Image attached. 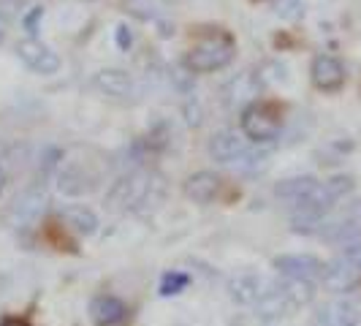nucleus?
<instances>
[{
	"label": "nucleus",
	"instance_id": "nucleus-1",
	"mask_svg": "<svg viewBox=\"0 0 361 326\" xmlns=\"http://www.w3.org/2000/svg\"><path fill=\"white\" fill-rule=\"evenodd\" d=\"M163 199V177L158 171H130L114 182L106 193V207L111 212H142L158 207Z\"/></svg>",
	"mask_w": 361,
	"mask_h": 326
},
{
	"label": "nucleus",
	"instance_id": "nucleus-2",
	"mask_svg": "<svg viewBox=\"0 0 361 326\" xmlns=\"http://www.w3.org/2000/svg\"><path fill=\"white\" fill-rule=\"evenodd\" d=\"M236 54V41L231 33L226 30H212L209 36H204L188 52L185 57V66L190 68V73H212L226 68Z\"/></svg>",
	"mask_w": 361,
	"mask_h": 326
},
{
	"label": "nucleus",
	"instance_id": "nucleus-3",
	"mask_svg": "<svg viewBox=\"0 0 361 326\" xmlns=\"http://www.w3.org/2000/svg\"><path fill=\"white\" fill-rule=\"evenodd\" d=\"M242 133L255 142V145H269L280 139V131H283V120H280V111L269 104H261L255 101L250 107L242 109Z\"/></svg>",
	"mask_w": 361,
	"mask_h": 326
},
{
	"label": "nucleus",
	"instance_id": "nucleus-4",
	"mask_svg": "<svg viewBox=\"0 0 361 326\" xmlns=\"http://www.w3.org/2000/svg\"><path fill=\"white\" fill-rule=\"evenodd\" d=\"M310 79L321 92H337L345 85V66L334 54H315L310 66Z\"/></svg>",
	"mask_w": 361,
	"mask_h": 326
},
{
	"label": "nucleus",
	"instance_id": "nucleus-5",
	"mask_svg": "<svg viewBox=\"0 0 361 326\" xmlns=\"http://www.w3.org/2000/svg\"><path fill=\"white\" fill-rule=\"evenodd\" d=\"M17 54L30 71L41 73V76H52V73L60 71V57H57L47 44H41L38 38H25V41H19Z\"/></svg>",
	"mask_w": 361,
	"mask_h": 326
},
{
	"label": "nucleus",
	"instance_id": "nucleus-6",
	"mask_svg": "<svg viewBox=\"0 0 361 326\" xmlns=\"http://www.w3.org/2000/svg\"><path fill=\"white\" fill-rule=\"evenodd\" d=\"M321 280H324V286L331 294H348V291H353L359 286L361 280V272L348 261V258H334V261H329L324 264V272H321Z\"/></svg>",
	"mask_w": 361,
	"mask_h": 326
},
{
	"label": "nucleus",
	"instance_id": "nucleus-7",
	"mask_svg": "<svg viewBox=\"0 0 361 326\" xmlns=\"http://www.w3.org/2000/svg\"><path fill=\"white\" fill-rule=\"evenodd\" d=\"M253 308H255V318L269 324V321H280V318L290 315L296 310V305L290 302V296L286 294L283 283H280V286H269V291L255 302Z\"/></svg>",
	"mask_w": 361,
	"mask_h": 326
},
{
	"label": "nucleus",
	"instance_id": "nucleus-8",
	"mask_svg": "<svg viewBox=\"0 0 361 326\" xmlns=\"http://www.w3.org/2000/svg\"><path fill=\"white\" fill-rule=\"evenodd\" d=\"M274 270L280 272L283 277H299V280H312L321 277L324 272V261L318 255H277L274 258Z\"/></svg>",
	"mask_w": 361,
	"mask_h": 326
},
{
	"label": "nucleus",
	"instance_id": "nucleus-9",
	"mask_svg": "<svg viewBox=\"0 0 361 326\" xmlns=\"http://www.w3.org/2000/svg\"><path fill=\"white\" fill-rule=\"evenodd\" d=\"M247 152V142L236 131H217L209 139V155L217 163H234Z\"/></svg>",
	"mask_w": 361,
	"mask_h": 326
},
{
	"label": "nucleus",
	"instance_id": "nucleus-10",
	"mask_svg": "<svg viewBox=\"0 0 361 326\" xmlns=\"http://www.w3.org/2000/svg\"><path fill=\"white\" fill-rule=\"evenodd\" d=\"M90 315L95 326H126L130 313H128V305L117 296H98L92 299Z\"/></svg>",
	"mask_w": 361,
	"mask_h": 326
},
{
	"label": "nucleus",
	"instance_id": "nucleus-11",
	"mask_svg": "<svg viewBox=\"0 0 361 326\" xmlns=\"http://www.w3.org/2000/svg\"><path fill=\"white\" fill-rule=\"evenodd\" d=\"M269 286L271 283H267L258 274H236L228 280V294L236 305H255L269 291Z\"/></svg>",
	"mask_w": 361,
	"mask_h": 326
},
{
	"label": "nucleus",
	"instance_id": "nucleus-12",
	"mask_svg": "<svg viewBox=\"0 0 361 326\" xmlns=\"http://www.w3.org/2000/svg\"><path fill=\"white\" fill-rule=\"evenodd\" d=\"M258 90H261V82H258L250 71H245V73H239V76H234V79L226 85L223 95H226V104H228V107L245 109L258 101Z\"/></svg>",
	"mask_w": 361,
	"mask_h": 326
},
{
	"label": "nucleus",
	"instance_id": "nucleus-13",
	"mask_svg": "<svg viewBox=\"0 0 361 326\" xmlns=\"http://www.w3.org/2000/svg\"><path fill=\"white\" fill-rule=\"evenodd\" d=\"M92 82L109 98H128L133 92V76L123 68H101L92 76Z\"/></svg>",
	"mask_w": 361,
	"mask_h": 326
},
{
	"label": "nucleus",
	"instance_id": "nucleus-14",
	"mask_svg": "<svg viewBox=\"0 0 361 326\" xmlns=\"http://www.w3.org/2000/svg\"><path fill=\"white\" fill-rule=\"evenodd\" d=\"M318 185H321V182L315 180V177H310V174H305V177H288V180L277 182L274 196L296 210L302 201H307L310 196H312V191H315Z\"/></svg>",
	"mask_w": 361,
	"mask_h": 326
},
{
	"label": "nucleus",
	"instance_id": "nucleus-15",
	"mask_svg": "<svg viewBox=\"0 0 361 326\" xmlns=\"http://www.w3.org/2000/svg\"><path fill=\"white\" fill-rule=\"evenodd\" d=\"M220 193V177L215 171H196L185 180V196L196 204H209Z\"/></svg>",
	"mask_w": 361,
	"mask_h": 326
},
{
	"label": "nucleus",
	"instance_id": "nucleus-16",
	"mask_svg": "<svg viewBox=\"0 0 361 326\" xmlns=\"http://www.w3.org/2000/svg\"><path fill=\"white\" fill-rule=\"evenodd\" d=\"M324 326H359V308L350 299H337L324 310Z\"/></svg>",
	"mask_w": 361,
	"mask_h": 326
},
{
	"label": "nucleus",
	"instance_id": "nucleus-17",
	"mask_svg": "<svg viewBox=\"0 0 361 326\" xmlns=\"http://www.w3.org/2000/svg\"><path fill=\"white\" fill-rule=\"evenodd\" d=\"M92 188H95V177H87V174L82 171V166L71 163L68 169H63V171H60V191H63V193H68V196H79V193L92 191Z\"/></svg>",
	"mask_w": 361,
	"mask_h": 326
},
{
	"label": "nucleus",
	"instance_id": "nucleus-18",
	"mask_svg": "<svg viewBox=\"0 0 361 326\" xmlns=\"http://www.w3.org/2000/svg\"><path fill=\"white\" fill-rule=\"evenodd\" d=\"M63 217H66V223L71 226L73 231H76V234H82V236L95 234V229H98V215L92 212L90 207H82V204L68 207V210L63 212Z\"/></svg>",
	"mask_w": 361,
	"mask_h": 326
},
{
	"label": "nucleus",
	"instance_id": "nucleus-19",
	"mask_svg": "<svg viewBox=\"0 0 361 326\" xmlns=\"http://www.w3.org/2000/svg\"><path fill=\"white\" fill-rule=\"evenodd\" d=\"M324 191L329 193V199L334 201V204H340V201L353 191V177H348V174H334V177H329L324 182Z\"/></svg>",
	"mask_w": 361,
	"mask_h": 326
},
{
	"label": "nucleus",
	"instance_id": "nucleus-20",
	"mask_svg": "<svg viewBox=\"0 0 361 326\" xmlns=\"http://www.w3.org/2000/svg\"><path fill=\"white\" fill-rule=\"evenodd\" d=\"M190 277L185 272H166L161 280V296H177L182 289H188Z\"/></svg>",
	"mask_w": 361,
	"mask_h": 326
},
{
	"label": "nucleus",
	"instance_id": "nucleus-21",
	"mask_svg": "<svg viewBox=\"0 0 361 326\" xmlns=\"http://www.w3.org/2000/svg\"><path fill=\"white\" fill-rule=\"evenodd\" d=\"M41 196L38 193H27V196H22L17 201V215H22V220H30V217H36L38 207H41Z\"/></svg>",
	"mask_w": 361,
	"mask_h": 326
},
{
	"label": "nucleus",
	"instance_id": "nucleus-22",
	"mask_svg": "<svg viewBox=\"0 0 361 326\" xmlns=\"http://www.w3.org/2000/svg\"><path fill=\"white\" fill-rule=\"evenodd\" d=\"M38 19H44V6H33L30 11H27V17L22 19V25H25V30L30 33V38H36V25Z\"/></svg>",
	"mask_w": 361,
	"mask_h": 326
},
{
	"label": "nucleus",
	"instance_id": "nucleus-23",
	"mask_svg": "<svg viewBox=\"0 0 361 326\" xmlns=\"http://www.w3.org/2000/svg\"><path fill=\"white\" fill-rule=\"evenodd\" d=\"M343 258H348V261H350V264H353V267L361 272V242H359V239L345 245V248H343Z\"/></svg>",
	"mask_w": 361,
	"mask_h": 326
},
{
	"label": "nucleus",
	"instance_id": "nucleus-24",
	"mask_svg": "<svg viewBox=\"0 0 361 326\" xmlns=\"http://www.w3.org/2000/svg\"><path fill=\"white\" fill-rule=\"evenodd\" d=\"M114 41H117V49L128 52V49L133 47V33H130V28H128V25H120L117 33H114Z\"/></svg>",
	"mask_w": 361,
	"mask_h": 326
},
{
	"label": "nucleus",
	"instance_id": "nucleus-25",
	"mask_svg": "<svg viewBox=\"0 0 361 326\" xmlns=\"http://www.w3.org/2000/svg\"><path fill=\"white\" fill-rule=\"evenodd\" d=\"M185 114H188V123H190V126H201V109H199V101H196V98H188Z\"/></svg>",
	"mask_w": 361,
	"mask_h": 326
},
{
	"label": "nucleus",
	"instance_id": "nucleus-26",
	"mask_svg": "<svg viewBox=\"0 0 361 326\" xmlns=\"http://www.w3.org/2000/svg\"><path fill=\"white\" fill-rule=\"evenodd\" d=\"M0 326H30L25 318H17V315H8V318H3L0 321Z\"/></svg>",
	"mask_w": 361,
	"mask_h": 326
},
{
	"label": "nucleus",
	"instance_id": "nucleus-27",
	"mask_svg": "<svg viewBox=\"0 0 361 326\" xmlns=\"http://www.w3.org/2000/svg\"><path fill=\"white\" fill-rule=\"evenodd\" d=\"M6 180H8V177H6V171H3V166H0V193L6 191Z\"/></svg>",
	"mask_w": 361,
	"mask_h": 326
},
{
	"label": "nucleus",
	"instance_id": "nucleus-28",
	"mask_svg": "<svg viewBox=\"0 0 361 326\" xmlns=\"http://www.w3.org/2000/svg\"><path fill=\"white\" fill-rule=\"evenodd\" d=\"M0 41H3V25H0Z\"/></svg>",
	"mask_w": 361,
	"mask_h": 326
},
{
	"label": "nucleus",
	"instance_id": "nucleus-29",
	"mask_svg": "<svg viewBox=\"0 0 361 326\" xmlns=\"http://www.w3.org/2000/svg\"><path fill=\"white\" fill-rule=\"evenodd\" d=\"M85 3H92V0H85Z\"/></svg>",
	"mask_w": 361,
	"mask_h": 326
}]
</instances>
